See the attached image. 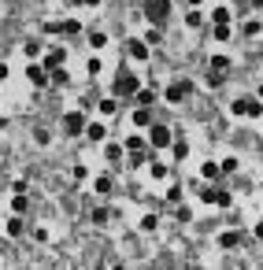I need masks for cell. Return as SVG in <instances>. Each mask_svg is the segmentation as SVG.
<instances>
[{
  "mask_svg": "<svg viewBox=\"0 0 263 270\" xmlns=\"http://www.w3.org/2000/svg\"><path fill=\"white\" fill-rule=\"evenodd\" d=\"M141 89V82H137V74L130 71V67H119V74H115V82H112V97H134V93Z\"/></svg>",
  "mask_w": 263,
  "mask_h": 270,
  "instance_id": "cell-1",
  "label": "cell"
},
{
  "mask_svg": "<svg viewBox=\"0 0 263 270\" xmlns=\"http://www.w3.org/2000/svg\"><path fill=\"white\" fill-rule=\"evenodd\" d=\"M141 11H145V19L152 26H163L167 19H171V0H145Z\"/></svg>",
  "mask_w": 263,
  "mask_h": 270,
  "instance_id": "cell-2",
  "label": "cell"
},
{
  "mask_svg": "<svg viewBox=\"0 0 263 270\" xmlns=\"http://www.w3.org/2000/svg\"><path fill=\"white\" fill-rule=\"evenodd\" d=\"M171 141H174V130L167 122H152V130H148V148L152 152H160V148H171Z\"/></svg>",
  "mask_w": 263,
  "mask_h": 270,
  "instance_id": "cell-3",
  "label": "cell"
},
{
  "mask_svg": "<svg viewBox=\"0 0 263 270\" xmlns=\"http://www.w3.org/2000/svg\"><path fill=\"white\" fill-rule=\"evenodd\" d=\"M63 133L67 137H82L85 133V115H82V111H67V115H63Z\"/></svg>",
  "mask_w": 263,
  "mask_h": 270,
  "instance_id": "cell-4",
  "label": "cell"
},
{
  "mask_svg": "<svg viewBox=\"0 0 263 270\" xmlns=\"http://www.w3.org/2000/svg\"><path fill=\"white\" fill-rule=\"evenodd\" d=\"M189 93H193V82H174V85L163 89V100H167V104H182Z\"/></svg>",
  "mask_w": 263,
  "mask_h": 270,
  "instance_id": "cell-5",
  "label": "cell"
},
{
  "mask_svg": "<svg viewBox=\"0 0 263 270\" xmlns=\"http://www.w3.org/2000/svg\"><path fill=\"white\" fill-rule=\"evenodd\" d=\"M126 56H130V59H137V63L152 59V56H148V41H141V37H130V41H126Z\"/></svg>",
  "mask_w": 263,
  "mask_h": 270,
  "instance_id": "cell-6",
  "label": "cell"
},
{
  "mask_svg": "<svg viewBox=\"0 0 263 270\" xmlns=\"http://www.w3.org/2000/svg\"><path fill=\"white\" fill-rule=\"evenodd\" d=\"M26 78L34 85H49V71H45V63H30L26 67Z\"/></svg>",
  "mask_w": 263,
  "mask_h": 270,
  "instance_id": "cell-7",
  "label": "cell"
},
{
  "mask_svg": "<svg viewBox=\"0 0 263 270\" xmlns=\"http://www.w3.org/2000/svg\"><path fill=\"white\" fill-rule=\"evenodd\" d=\"M130 119H134V126H137V130H145V126H152V107H141V104H137Z\"/></svg>",
  "mask_w": 263,
  "mask_h": 270,
  "instance_id": "cell-8",
  "label": "cell"
},
{
  "mask_svg": "<svg viewBox=\"0 0 263 270\" xmlns=\"http://www.w3.org/2000/svg\"><path fill=\"white\" fill-rule=\"evenodd\" d=\"M85 137L93 141V145H100V141L107 137V126L104 122H85Z\"/></svg>",
  "mask_w": 263,
  "mask_h": 270,
  "instance_id": "cell-9",
  "label": "cell"
},
{
  "mask_svg": "<svg viewBox=\"0 0 263 270\" xmlns=\"http://www.w3.org/2000/svg\"><path fill=\"white\" fill-rule=\"evenodd\" d=\"M63 59H67V52L63 49H52V52H45V71H52V67H63Z\"/></svg>",
  "mask_w": 263,
  "mask_h": 270,
  "instance_id": "cell-10",
  "label": "cell"
},
{
  "mask_svg": "<svg viewBox=\"0 0 263 270\" xmlns=\"http://www.w3.org/2000/svg\"><path fill=\"white\" fill-rule=\"evenodd\" d=\"M241 244V233L237 230H223L219 233V248H237Z\"/></svg>",
  "mask_w": 263,
  "mask_h": 270,
  "instance_id": "cell-11",
  "label": "cell"
},
{
  "mask_svg": "<svg viewBox=\"0 0 263 270\" xmlns=\"http://www.w3.org/2000/svg\"><path fill=\"white\" fill-rule=\"evenodd\" d=\"M97 107H100V115H104V119H112L115 111H119V97H104Z\"/></svg>",
  "mask_w": 263,
  "mask_h": 270,
  "instance_id": "cell-12",
  "label": "cell"
},
{
  "mask_svg": "<svg viewBox=\"0 0 263 270\" xmlns=\"http://www.w3.org/2000/svg\"><path fill=\"white\" fill-rule=\"evenodd\" d=\"M245 115H249V119H259V115H263V100H259V97H249V104H245Z\"/></svg>",
  "mask_w": 263,
  "mask_h": 270,
  "instance_id": "cell-13",
  "label": "cell"
},
{
  "mask_svg": "<svg viewBox=\"0 0 263 270\" xmlns=\"http://www.w3.org/2000/svg\"><path fill=\"white\" fill-rule=\"evenodd\" d=\"M122 152H126L122 145H112V141H107V148H104V160H107V163H119V160H122Z\"/></svg>",
  "mask_w": 263,
  "mask_h": 270,
  "instance_id": "cell-14",
  "label": "cell"
},
{
  "mask_svg": "<svg viewBox=\"0 0 263 270\" xmlns=\"http://www.w3.org/2000/svg\"><path fill=\"white\" fill-rule=\"evenodd\" d=\"M93 189H97L100 196H107V193H112V189H115V182H112V174H100V178H97V185H93Z\"/></svg>",
  "mask_w": 263,
  "mask_h": 270,
  "instance_id": "cell-15",
  "label": "cell"
},
{
  "mask_svg": "<svg viewBox=\"0 0 263 270\" xmlns=\"http://www.w3.org/2000/svg\"><path fill=\"white\" fill-rule=\"evenodd\" d=\"M171 155H174L178 163H182V160H189V145H185V141H171Z\"/></svg>",
  "mask_w": 263,
  "mask_h": 270,
  "instance_id": "cell-16",
  "label": "cell"
},
{
  "mask_svg": "<svg viewBox=\"0 0 263 270\" xmlns=\"http://www.w3.org/2000/svg\"><path fill=\"white\" fill-rule=\"evenodd\" d=\"M122 148H126V152H145V148H148V137H137V133H134Z\"/></svg>",
  "mask_w": 263,
  "mask_h": 270,
  "instance_id": "cell-17",
  "label": "cell"
},
{
  "mask_svg": "<svg viewBox=\"0 0 263 270\" xmlns=\"http://www.w3.org/2000/svg\"><path fill=\"white\" fill-rule=\"evenodd\" d=\"M134 97H137V104H141V107H152V104H156V93H152V89H137Z\"/></svg>",
  "mask_w": 263,
  "mask_h": 270,
  "instance_id": "cell-18",
  "label": "cell"
},
{
  "mask_svg": "<svg viewBox=\"0 0 263 270\" xmlns=\"http://www.w3.org/2000/svg\"><path fill=\"white\" fill-rule=\"evenodd\" d=\"M219 163H204V167H200V178H208V182H215V178H219Z\"/></svg>",
  "mask_w": 263,
  "mask_h": 270,
  "instance_id": "cell-19",
  "label": "cell"
},
{
  "mask_svg": "<svg viewBox=\"0 0 263 270\" xmlns=\"http://www.w3.org/2000/svg\"><path fill=\"white\" fill-rule=\"evenodd\" d=\"M211 22H219V26H230V8H215V11H211Z\"/></svg>",
  "mask_w": 263,
  "mask_h": 270,
  "instance_id": "cell-20",
  "label": "cell"
},
{
  "mask_svg": "<svg viewBox=\"0 0 263 270\" xmlns=\"http://www.w3.org/2000/svg\"><path fill=\"white\" fill-rule=\"evenodd\" d=\"M89 44H93V49H104V44H107V34H104V30H93V34H89Z\"/></svg>",
  "mask_w": 263,
  "mask_h": 270,
  "instance_id": "cell-21",
  "label": "cell"
},
{
  "mask_svg": "<svg viewBox=\"0 0 263 270\" xmlns=\"http://www.w3.org/2000/svg\"><path fill=\"white\" fill-rule=\"evenodd\" d=\"M26 208H30V204H26V196H23V193H15V196H11V211H15V215H23Z\"/></svg>",
  "mask_w": 263,
  "mask_h": 270,
  "instance_id": "cell-22",
  "label": "cell"
},
{
  "mask_svg": "<svg viewBox=\"0 0 263 270\" xmlns=\"http://www.w3.org/2000/svg\"><path fill=\"white\" fill-rule=\"evenodd\" d=\"M211 71H223V74H230V59H226V56H211Z\"/></svg>",
  "mask_w": 263,
  "mask_h": 270,
  "instance_id": "cell-23",
  "label": "cell"
},
{
  "mask_svg": "<svg viewBox=\"0 0 263 270\" xmlns=\"http://www.w3.org/2000/svg\"><path fill=\"white\" fill-rule=\"evenodd\" d=\"M200 22H204V19H200V11L189 8V15H185V26H189V30H200Z\"/></svg>",
  "mask_w": 263,
  "mask_h": 270,
  "instance_id": "cell-24",
  "label": "cell"
},
{
  "mask_svg": "<svg viewBox=\"0 0 263 270\" xmlns=\"http://www.w3.org/2000/svg\"><path fill=\"white\" fill-rule=\"evenodd\" d=\"M237 167H241V163L234 160V155H226V160L219 163V170H223V174H237Z\"/></svg>",
  "mask_w": 263,
  "mask_h": 270,
  "instance_id": "cell-25",
  "label": "cell"
},
{
  "mask_svg": "<svg viewBox=\"0 0 263 270\" xmlns=\"http://www.w3.org/2000/svg\"><path fill=\"white\" fill-rule=\"evenodd\" d=\"M148 174H152V178H160V182H163V178H171V174H167V167H163L160 160H156V163L148 167Z\"/></svg>",
  "mask_w": 263,
  "mask_h": 270,
  "instance_id": "cell-26",
  "label": "cell"
},
{
  "mask_svg": "<svg viewBox=\"0 0 263 270\" xmlns=\"http://www.w3.org/2000/svg\"><path fill=\"white\" fill-rule=\"evenodd\" d=\"M211 37H215V41H230V26H219V22H215Z\"/></svg>",
  "mask_w": 263,
  "mask_h": 270,
  "instance_id": "cell-27",
  "label": "cell"
},
{
  "mask_svg": "<svg viewBox=\"0 0 263 270\" xmlns=\"http://www.w3.org/2000/svg\"><path fill=\"white\" fill-rule=\"evenodd\" d=\"M245 104H249V97H241V100H234V104H230V115H245Z\"/></svg>",
  "mask_w": 263,
  "mask_h": 270,
  "instance_id": "cell-28",
  "label": "cell"
},
{
  "mask_svg": "<svg viewBox=\"0 0 263 270\" xmlns=\"http://www.w3.org/2000/svg\"><path fill=\"white\" fill-rule=\"evenodd\" d=\"M8 237H23V218H11L8 222Z\"/></svg>",
  "mask_w": 263,
  "mask_h": 270,
  "instance_id": "cell-29",
  "label": "cell"
},
{
  "mask_svg": "<svg viewBox=\"0 0 263 270\" xmlns=\"http://www.w3.org/2000/svg\"><path fill=\"white\" fill-rule=\"evenodd\" d=\"M259 30H263V22H259V19H249V22H245V34H249V37H256Z\"/></svg>",
  "mask_w": 263,
  "mask_h": 270,
  "instance_id": "cell-30",
  "label": "cell"
},
{
  "mask_svg": "<svg viewBox=\"0 0 263 270\" xmlns=\"http://www.w3.org/2000/svg\"><path fill=\"white\" fill-rule=\"evenodd\" d=\"M71 174H74V182H85V178H89V167H85V163H78Z\"/></svg>",
  "mask_w": 263,
  "mask_h": 270,
  "instance_id": "cell-31",
  "label": "cell"
},
{
  "mask_svg": "<svg viewBox=\"0 0 263 270\" xmlns=\"http://www.w3.org/2000/svg\"><path fill=\"white\" fill-rule=\"evenodd\" d=\"M156 226H160L156 215H145V218H141V230H156Z\"/></svg>",
  "mask_w": 263,
  "mask_h": 270,
  "instance_id": "cell-32",
  "label": "cell"
},
{
  "mask_svg": "<svg viewBox=\"0 0 263 270\" xmlns=\"http://www.w3.org/2000/svg\"><path fill=\"white\" fill-rule=\"evenodd\" d=\"M93 222H97V226H104V222H107V208H97V211H93Z\"/></svg>",
  "mask_w": 263,
  "mask_h": 270,
  "instance_id": "cell-33",
  "label": "cell"
},
{
  "mask_svg": "<svg viewBox=\"0 0 263 270\" xmlns=\"http://www.w3.org/2000/svg\"><path fill=\"white\" fill-rule=\"evenodd\" d=\"M230 200H234L230 193H215V204H219V208H230Z\"/></svg>",
  "mask_w": 263,
  "mask_h": 270,
  "instance_id": "cell-34",
  "label": "cell"
},
{
  "mask_svg": "<svg viewBox=\"0 0 263 270\" xmlns=\"http://www.w3.org/2000/svg\"><path fill=\"white\" fill-rule=\"evenodd\" d=\"M100 71H104V63H100L97 56H93V59H89V74H100Z\"/></svg>",
  "mask_w": 263,
  "mask_h": 270,
  "instance_id": "cell-35",
  "label": "cell"
},
{
  "mask_svg": "<svg viewBox=\"0 0 263 270\" xmlns=\"http://www.w3.org/2000/svg\"><path fill=\"white\" fill-rule=\"evenodd\" d=\"M200 200H204V204H215V189H200Z\"/></svg>",
  "mask_w": 263,
  "mask_h": 270,
  "instance_id": "cell-36",
  "label": "cell"
},
{
  "mask_svg": "<svg viewBox=\"0 0 263 270\" xmlns=\"http://www.w3.org/2000/svg\"><path fill=\"white\" fill-rule=\"evenodd\" d=\"M256 237H259V241H263V218L256 222Z\"/></svg>",
  "mask_w": 263,
  "mask_h": 270,
  "instance_id": "cell-37",
  "label": "cell"
},
{
  "mask_svg": "<svg viewBox=\"0 0 263 270\" xmlns=\"http://www.w3.org/2000/svg\"><path fill=\"white\" fill-rule=\"evenodd\" d=\"M78 4H85V8H97V4H100V0H78Z\"/></svg>",
  "mask_w": 263,
  "mask_h": 270,
  "instance_id": "cell-38",
  "label": "cell"
},
{
  "mask_svg": "<svg viewBox=\"0 0 263 270\" xmlns=\"http://www.w3.org/2000/svg\"><path fill=\"white\" fill-rule=\"evenodd\" d=\"M0 78H8V67H4V63H0Z\"/></svg>",
  "mask_w": 263,
  "mask_h": 270,
  "instance_id": "cell-39",
  "label": "cell"
},
{
  "mask_svg": "<svg viewBox=\"0 0 263 270\" xmlns=\"http://www.w3.org/2000/svg\"><path fill=\"white\" fill-rule=\"evenodd\" d=\"M189 4H193V8H200V4H204V0H189Z\"/></svg>",
  "mask_w": 263,
  "mask_h": 270,
  "instance_id": "cell-40",
  "label": "cell"
},
{
  "mask_svg": "<svg viewBox=\"0 0 263 270\" xmlns=\"http://www.w3.org/2000/svg\"><path fill=\"white\" fill-rule=\"evenodd\" d=\"M4 126H8V119H4V115H0V130H4Z\"/></svg>",
  "mask_w": 263,
  "mask_h": 270,
  "instance_id": "cell-41",
  "label": "cell"
},
{
  "mask_svg": "<svg viewBox=\"0 0 263 270\" xmlns=\"http://www.w3.org/2000/svg\"><path fill=\"white\" fill-rule=\"evenodd\" d=\"M234 4H249V0H234Z\"/></svg>",
  "mask_w": 263,
  "mask_h": 270,
  "instance_id": "cell-42",
  "label": "cell"
},
{
  "mask_svg": "<svg viewBox=\"0 0 263 270\" xmlns=\"http://www.w3.org/2000/svg\"><path fill=\"white\" fill-rule=\"evenodd\" d=\"M19 4H26V0H19Z\"/></svg>",
  "mask_w": 263,
  "mask_h": 270,
  "instance_id": "cell-43",
  "label": "cell"
},
{
  "mask_svg": "<svg viewBox=\"0 0 263 270\" xmlns=\"http://www.w3.org/2000/svg\"><path fill=\"white\" fill-rule=\"evenodd\" d=\"M259 8H263V4H259Z\"/></svg>",
  "mask_w": 263,
  "mask_h": 270,
  "instance_id": "cell-44",
  "label": "cell"
}]
</instances>
